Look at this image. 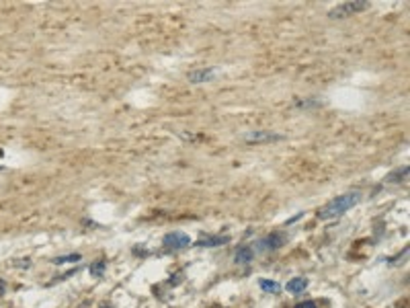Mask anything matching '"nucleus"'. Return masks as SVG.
Masks as SVG:
<instances>
[{
    "label": "nucleus",
    "mask_w": 410,
    "mask_h": 308,
    "mask_svg": "<svg viewBox=\"0 0 410 308\" xmlns=\"http://www.w3.org/2000/svg\"><path fill=\"white\" fill-rule=\"evenodd\" d=\"M162 244L166 249H185V246L191 244V238L185 232H169L162 238Z\"/></svg>",
    "instance_id": "20e7f679"
},
{
    "label": "nucleus",
    "mask_w": 410,
    "mask_h": 308,
    "mask_svg": "<svg viewBox=\"0 0 410 308\" xmlns=\"http://www.w3.org/2000/svg\"><path fill=\"white\" fill-rule=\"evenodd\" d=\"M105 267H107V263L101 259V261H97L95 265H90V275H95V277H101L103 275V271H105Z\"/></svg>",
    "instance_id": "f8f14e48"
},
{
    "label": "nucleus",
    "mask_w": 410,
    "mask_h": 308,
    "mask_svg": "<svg viewBox=\"0 0 410 308\" xmlns=\"http://www.w3.org/2000/svg\"><path fill=\"white\" fill-rule=\"evenodd\" d=\"M283 242H285V236L275 232V234H269L267 238L259 240L256 246H259V251H275V249H281Z\"/></svg>",
    "instance_id": "39448f33"
},
{
    "label": "nucleus",
    "mask_w": 410,
    "mask_h": 308,
    "mask_svg": "<svg viewBox=\"0 0 410 308\" xmlns=\"http://www.w3.org/2000/svg\"><path fill=\"white\" fill-rule=\"evenodd\" d=\"M369 8V2L367 0H353V2H343L335 8H330L328 10V17L330 19H347V17H351V14L355 12H363V10H367Z\"/></svg>",
    "instance_id": "f03ea898"
},
{
    "label": "nucleus",
    "mask_w": 410,
    "mask_h": 308,
    "mask_svg": "<svg viewBox=\"0 0 410 308\" xmlns=\"http://www.w3.org/2000/svg\"><path fill=\"white\" fill-rule=\"evenodd\" d=\"M259 286H261V290L271 292V294H279L281 292V286L277 282H273V280H259Z\"/></svg>",
    "instance_id": "9b49d317"
},
{
    "label": "nucleus",
    "mask_w": 410,
    "mask_h": 308,
    "mask_svg": "<svg viewBox=\"0 0 410 308\" xmlns=\"http://www.w3.org/2000/svg\"><path fill=\"white\" fill-rule=\"evenodd\" d=\"M216 76V72H214V68H199V70H193V72H189V82L191 84H203V82H207V80H211Z\"/></svg>",
    "instance_id": "0eeeda50"
},
{
    "label": "nucleus",
    "mask_w": 410,
    "mask_h": 308,
    "mask_svg": "<svg viewBox=\"0 0 410 308\" xmlns=\"http://www.w3.org/2000/svg\"><path fill=\"white\" fill-rule=\"evenodd\" d=\"M230 242V236H222V234H209V236H203L195 242V246L199 249H211V246H220V244H228Z\"/></svg>",
    "instance_id": "423d86ee"
},
{
    "label": "nucleus",
    "mask_w": 410,
    "mask_h": 308,
    "mask_svg": "<svg viewBox=\"0 0 410 308\" xmlns=\"http://www.w3.org/2000/svg\"><path fill=\"white\" fill-rule=\"evenodd\" d=\"M103 308H109V306H103Z\"/></svg>",
    "instance_id": "2eb2a0df"
},
{
    "label": "nucleus",
    "mask_w": 410,
    "mask_h": 308,
    "mask_svg": "<svg viewBox=\"0 0 410 308\" xmlns=\"http://www.w3.org/2000/svg\"><path fill=\"white\" fill-rule=\"evenodd\" d=\"M295 308H316V304L312 300H306V302H299Z\"/></svg>",
    "instance_id": "4468645a"
},
{
    "label": "nucleus",
    "mask_w": 410,
    "mask_h": 308,
    "mask_svg": "<svg viewBox=\"0 0 410 308\" xmlns=\"http://www.w3.org/2000/svg\"><path fill=\"white\" fill-rule=\"evenodd\" d=\"M306 288H308L306 277H293L292 282H287V292H292V294H301Z\"/></svg>",
    "instance_id": "1a4fd4ad"
},
{
    "label": "nucleus",
    "mask_w": 410,
    "mask_h": 308,
    "mask_svg": "<svg viewBox=\"0 0 410 308\" xmlns=\"http://www.w3.org/2000/svg\"><path fill=\"white\" fill-rule=\"evenodd\" d=\"M74 261H80V255H66V257H59V259H56V263H58V265H62V263H74Z\"/></svg>",
    "instance_id": "ddd939ff"
},
{
    "label": "nucleus",
    "mask_w": 410,
    "mask_h": 308,
    "mask_svg": "<svg viewBox=\"0 0 410 308\" xmlns=\"http://www.w3.org/2000/svg\"><path fill=\"white\" fill-rule=\"evenodd\" d=\"M361 199V191H349V193H343L335 199H330L328 204H324L320 210L316 212V218L318 220H335L339 216H343L345 212H349L353 206L359 204Z\"/></svg>",
    "instance_id": "f257e3e1"
},
{
    "label": "nucleus",
    "mask_w": 410,
    "mask_h": 308,
    "mask_svg": "<svg viewBox=\"0 0 410 308\" xmlns=\"http://www.w3.org/2000/svg\"><path fill=\"white\" fill-rule=\"evenodd\" d=\"M281 140H285L283 134L267 132V130H259V132L246 134V142L248 144H271V142H281Z\"/></svg>",
    "instance_id": "7ed1b4c3"
},
{
    "label": "nucleus",
    "mask_w": 410,
    "mask_h": 308,
    "mask_svg": "<svg viewBox=\"0 0 410 308\" xmlns=\"http://www.w3.org/2000/svg\"><path fill=\"white\" fill-rule=\"evenodd\" d=\"M252 259H254V251L250 249V246H240L238 253H236V257H234V261H236L238 265H248Z\"/></svg>",
    "instance_id": "6e6552de"
},
{
    "label": "nucleus",
    "mask_w": 410,
    "mask_h": 308,
    "mask_svg": "<svg viewBox=\"0 0 410 308\" xmlns=\"http://www.w3.org/2000/svg\"><path fill=\"white\" fill-rule=\"evenodd\" d=\"M406 177H408V166H402V168H398V171L390 173L386 177V183H402Z\"/></svg>",
    "instance_id": "9d476101"
}]
</instances>
